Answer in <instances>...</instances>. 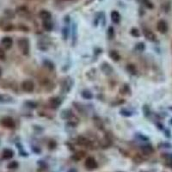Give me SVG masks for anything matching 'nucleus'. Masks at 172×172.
Masks as SVG:
<instances>
[{
    "label": "nucleus",
    "instance_id": "obj_11",
    "mask_svg": "<svg viewBox=\"0 0 172 172\" xmlns=\"http://www.w3.org/2000/svg\"><path fill=\"white\" fill-rule=\"evenodd\" d=\"M77 142H78V145L83 146H90V140L88 139H86V138H84V137H82V136H80V137L78 138Z\"/></svg>",
    "mask_w": 172,
    "mask_h": 172
},
{
    "label": "nucleus",
    "instance_id": "obj_25",
    "mask_svg": "<svg viewBox=\"0 0 172 172\" xmlns=\"http://www.w3.org/2000/svg\"><path fill=\"white\" fill-rule=\"evenodd\" d=\"M131 34L132 36H134V37H139V35H140V33H139V30L138 29H136V28H132L131 29Z\"/></svg>",
    "mask_w": 172,
    "mask_h": 172
},
{
    "label": "nucleus",
    "instance_id": "obj_34",
    "mask_svg": "<svg viewBox=\"0 0 172 172\" xmlns=\"http://www.w3.org/2000/svg\"><path fill=\"white\" fill-rule=\"evenodd\" d=\"M100 1H102V0H100Z\"/></svg>",
    "mask_w": 172,
    "mask_h": 172
},
{
    "label": "nucleus",
    "instance_id": "obj_4",
    "mask_svg": "<svg viewBox=\"0 0 172 172\" xmlns=\"http://www.w3.org/2000/svg\"><path fill=\"white\" fill-rule=\"evenodd\" d=\"M2 125L4 127H7V128H14L15 127V121L14 120L11 118V117H5L2 120Z\"/></svg>",
    "mask_w": 172,
    "mask_h": 172
},
{
    "label": "nucleus",
    "instance_id": "obj_30",
    "mask_svg": "<svg viewBox=\"0 0 172 172\" xmlns=\"http://www.w3.org/2000/svg\"><path fill=\"white\" fill-rule=\"evenodd\" d=\"M5 59V52L2 48H0V59Z\"/></svg>",
    "mask_w": 172,
    "mask_h": 172
},
{
    "label": "nucleus",
    "instance_id": "obj_9",
    "mask_svg": "<svg viewBox=\"0 0 172 172\" xmlns=\"http://www.w3.org/2000/svg\"><path fill=\"white\" fill-rule=\"evenodd\" d=\"M110 18H111V21H112L114 23L117 24V23H119L120 21H121V15H120V13H119L117 10H113V11L110 13Z\"/></svg>",
    "mask_w": 172,
    "mask_h": 172
},
{
    "label": "nucleus",
    "instance_id": "obj_27",
    "mask_svg": "<svg viewBox=\"0 0 172 172\" xmlns=\"http://www.w3.org/2000/svg\"><path fill=\"white\" fill-rule=\"evenodd\" d=\"M44 65L47 66L48 69L50 70H53V68H54V66H53V64L51 62V61H48V60H46L45 62H44Z\"/></svg>",
    "mask_w": 172,
    "mask_h": 172
},
{
    "label": "nucleus",
    "instance_id": "obj_10",
    "mask_svg": "<svg viewBox=\"0 0 172 172\" xmlns=\"http://www.w3.org/2000/svg\"><path fill=\"white\" fill-rule=\"evenodd\" d=\"M144 35H145V37L149 40V41H154L156 40V35L152 33L150 29H144Z\"/></svg>",
    "mask_w": 172,
    "mask_h": 172
},
{
    "label": "nucleus",
    "instance_id": "obj_3",
    "mask_svg": "<svg viewBox=\"0 0 172 172\" xmlns=\"http://www.w3.org/2000/svg\"><path fill=\"white\" fill-rule=\"evenodd\" d=\"M22 89L25 92L31 93L34 90V84L31 80H25L22 83Z\"/></svg>",
    "mask_w": 172,
    "mask_h": 172
},
{
    "label": "nucleus",
    "instance_id": "obj_2",
    "mask_svg": "<svg viewBox=\"0 0 172 172\" xmlns=\"http://www.w3.org/2000/svg\"><path fill=\"white\" fill-rule=\"evenodd\" d=\"M84 165L86 167L87 170L89 171H93V170H96L98 166V164L97 163L96 159L92 157H89L86 158L85 162H84Z\"/></svg>",
    "mask_w": 172,
    "mask_h": 172
},
{
    "label": "nucleus",
    "instance_id": "obj_14",
    "mask_svg": "<svg viewBox=\"0 0 172 172\" xmlns=\"http://www.w3.org/2000/svg\"><path fill=\"white\" fill-rule=\"evenodd\" d=\"M102 71L104 72V73L106 74H110L112 72V68H111V66H109L108 64H107V63H103L102 65Z\"/></svg>",
    "mask_w": 172,
    "mask_h": 172
},
{
    "label": "nucleus",
    "instance_id": "obj_12",
    "mask_svg": "<svg viewBox=\"0 0 172 172\" xmlns=\"http://www.w3.org/2000/svg\"><path fill=\"white\" fill-rule=\"evenodd\" d=\"M14 156V152L11 149H4L3 152V157L4 159H10Z\"/></svg>",
    "mask_w": 172,
    "mask_h": 172
},
{
    "label": "nucleus",
    "instance_id": "obj_28",
    "mask_svg": "<svg viewBox=\"0 0 172 172\" xmlns=\"http://www.w3.org/2000/svg\"><path fill=\"white\" fill-rule=\"evenodd\" d=\"M136 49L139 50V51H143V50L145 49V45H144V43H143V42L138 43V44L136 45Z\"/></svg>",
    "mask_w": 172,
    "mask_h": 172
},
{
    "label": "nucleus",
    "instance_id": "obj_15",
    "mask_svg": "<svg viewBox=\"0 0 172 172\" xmlns=\"http://www.w3.org/2000/svg\"><path fill=\"white\" fill-rule=\"evenodd\" d=\"M13 102V98L9 96H0V102L3 103H10Z\"/></svg>",
    "mask_w": 172,
    "mask_h": 172
},
{
    "label": "nucleus",
    "instance_id": "obj_21",
    "mask_svg": "<svg viewBox=\"0 0 172 172\" xmlns=\"http://www.w3.org/2000/svg\"><path fill=\"white\" fill-rule=\"evenodd\" d=\"M142 3H143L144 5L148 9H153V7H154L153 4H152L150 0H142Z\"/></svg>",
    "mask_w": 172,
    "mask_h": 172
},
{
    "label": "nucleus",
    "instance_id": "obj_13",
    "mask_svg": "<svg viewBox=\"0 0 172 172\" xmlns=\"http://www.w3.org/2000/svg\"><path fill=\"white\" fill-rule=\"evenodd\" d=\"M42 26H43L44 29L47 31H52L53 29V24L51 21H43Z\"/></svg>",
    "mask_w": 172,
    "mask_h": 172
},
{
    "label": "nucleus",
    "instance_id": "obj_26",
    "mask_svg": "<svg viewBox=\"0 0 172 172\" xmlns=\"http://www.w3.org/2000/svg\"><path fill=\"white\" fill-rule=\"evenodd\" d=\"M115 35V31H114V28L113 27H109L108 29V36L109 38H113Z\"/></svg>",
    "mask_w": 172,
    "mask_h": 172
},
{
    "label": "nucleus",
    "instance_id": "obj_1",
    "mask_svg": "<svg viewBox=\"0 0 172 172\" xmlns=\"http://www.w3.org/2000/svg\"><path fill=\"white\" fill-rule=\"evenodd\" d=\"M18 48L24 55H28L29 53V40L26 38L20 39L18 41Z\"/></svg>",
    "mask_w": 172,
    "mask_h": 172
},
{
    "label": "nucleus",
    "instance_id": "obj_8",
    "mask_svg": "<svg viewBox=\"0 0 172 172\" xmlns=\"http://www.w3.org/2000/svg\"><path fill=\"white\" fill-rule=\"evenodd\" d=\"M61 100L59 98V97H53V98L50 99L49 101V105L53 109H56L59 107L61 105Z\"/></svg>",
    "mask_w": 172,
    "mask_h": 172
},
{
    "label": "nucleus",
    "instance_id": "obj_17",
    "mask_svg": "<svg viewBox=\"0 0 172 172\" xmlns=\"http://www.w3.org/2000/svg\"><path fill=\"white\" fill-rule=\"evenodd\" d=\"M17 11L20 16H24L25 14L29 13V10L26 8L25 6H21V7H19V8L17 10Z\"/></svg>",
    "mask_w": 172,
    "mask_h": 172
},
{
    "label": "nucleus",
    "instance_id": "obj_31",
    "mask_svg": "<svg viewBox=\"0 0 172 172\" xmlns=\"http://www.w3.org/2000/svg\"><path fill=\"white\" fill-rule=\"evenodd\" d=\"M48 146H49L50 149H54V148H55V146H56V143H55L54 141H50Z\"/></svg>",
    "mask_w": 172,
    "mask_h": 172
},
{
    "label": "nucleus",
    "instance_id": "obj_24",
    "mask_svg": "<svg viewBox=\"0 0 172 172\" xmlns=\"http://www.w3.org/2000/svg\"><path fill=\"white\" fill-rule=\"evenodd\" d=\"M141 150H142L143 153H144V154H146V155L152 152V149L151 146H143Z\"/></svg>",
    "mask_w": 172,
    "mask_h": 172
},
{
    "label": "nucleus",
    "instance_id": "obj_6",
    "mask_svg": "<svg viewBox=\"0 0 172 172\" xmlns=\"http://www.w3.org/2000/svg\"><path fill=\"white\" fill-rule=\"evenodd\" d=\"M1 43H2V45H3L6 49H9V48H10L12 47V45H13V40H12V38L10 37V36H5V37H4V38L2 39Z\"/></svg>",
    "mask_w": 172,
    "mask_h": 172
},
{
    "label": "nucleus",
    "instance_id": "obj_19",
    "mask_svg": "<svg viewBox=\"0 0 172 172\" xmlns=\"http://www.w3.org/2000/svg\"><path fill=\"white\" fill-rule=\"evenodd\" d=\"M82 97L84 99H87V100H90L93 97V95L92 93L89 91V90H83L82 92Z\"/></svg>",
    "mask_w": 172,
    "mask_h": 172
},
{
    "label": "nucleus",
    "instance_id": "obj_29",
    "mask_svg": "<svg viewBox=\"0 0 172 172\" xmlns=\"http://www.w3.org/2000/svg\"><path fill=\"white\" fill-rule=\"evenodd\" d=\"M26 105H28V106L32 108H36V106H37V104L33 102H26Z\"/></svg>",
    "mask_w": 172,
    "mask_h": 172
},
{
    "label": "nucleus",
    "instance_id": "obj_16",
    "mask_svg": "<svg viewBox=\"0 0 172 172\" xmlns=\"http://www.w3.org/2000/svg\"><path fill=\"white\" fill-rule=\"evenodd\" d=\"M109 57L111 58L113 60H115V61H118V60L120 59L119 53H118L116 51H115V50H112V51L109 52Z\"/></svg>",
    "mask_w": 172,
    "mask_h": 172
},
{
    "label": "nucleus",
    "instance_id": "obj_32",
    "mask_svg": "<svg viewBox=\"0 0 172 172\" xmlns=\"http://www.w3.org/2000/svg\"><path fill=\"white\" fill-rule=\"evenodd\" d=\"M1 74H2V69L0 68V76H1Z\"/></svg>",
    "mask_w": 172,
    "mask_h": 172
},
{
    "label": "nucleus",
    "instance_id": "obj_23",
    "mask_svg": "<svg viewBox=\"0 0 172 172\" xmlns=\"http://www.w3.org/2000/svg\"><path fill=\"white\" fill-rule=\"evenodd\" d=\"M120 114L123 115V116H126V117H129V116H132V113L131 111H129L127 109H125V108H123V109L121 110Z\"/></svg>",
    "mask_w": 172,
    "mask_h": 172
},
{
    "label": "nucleus",
    "instance_id": "obj_33",
    "mask_svg": "<svg viewBox=\"0 0 172 172\" xmlns=\"http://www.w3.org/2000/svg\"><path fill=\"white\" fill-rule=\"evenodd\" d=\"M171 124H172V119H171Z\"/></svg>",
    "mask_w": 172,
    "mask_h": 172
},
{
    "label": "nucleus",
    "instance_id": "obj_7",
    "mask_svg": "<svg viewBox=\"0 0 172 172\" xmlns=\"http://www.w3.org/2000/svg\"><path fill=\"white\" fill-rule=\"evenodd\" d=\"M39 17H41L43 21H50L52 18V14L47 10H41L39 12Z\"/></svg>",
    "mask_w": 172,
    "mask_h": 172
},
{
    "label": "nucleus",
    "instance_id": "obj_18",
    "mask_svg": "<svg viewBox=\"0 0 172 172\" xmlns=\"http://www.w3.org/2000/svg\"><path fill=\"white\" fill-rule=\"evenodd\" d=\"M69 34H70V29L68 27H64L62 29V36H63V39L67 40L68 39V36H69Z\"/></svg>",
    "mask_w": 172,
    "mask_h": 172
},
{
    "label": "nucleus",
    "instance_id": "obj_20",
    "mask_svg": "<svg viewBox=\"0 0 172 172\" xmlns=\"http://www.w3.org/2000/svg\"><path fill=\"white\" fill-rule=\"evenodd\" d=\"M8 169L10 170H16L18 168V163H17V161H12V162H10V164H8Z\"/></svg>",
    "mask_w": 172,
    "mask_h": 172
},
{
    "label": "nucleus",
    "instance_id": "obj_22",
    "mask_svg": "<svg viewBox=\"0 0 172 172\" xmlns=\"http://www.w3.org/2000/svg\"><path fill=\"white\" fill-rule=\"evenodd\" d=\"M127 70L131 74H136V72H137V69L133 65H128L127 66Z\"/></svg>",
    "mask_w": 172,
    "mask_h": 172
},
{
    "label": "nucleus",
    "instance_id": "obj_5",
    "mask_svg": "<svg viewBox=\"0 0 172 172\" xmlns=\"http://www.w3.org/2000/svg\"><path fill=\"white\" fill-rule=\"evenodd\" d=\"M157 30L162 34H165L167 31H168V24L167 23L164 21V20H160L158 23H157Z\"/></svg>",
    "mask_w": 172,
    "mask_h": 172
}]
</instances>
